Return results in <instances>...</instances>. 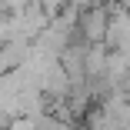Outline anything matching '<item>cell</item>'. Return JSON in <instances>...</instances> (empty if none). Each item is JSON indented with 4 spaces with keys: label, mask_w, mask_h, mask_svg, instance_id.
<instances>
[{
    "label": "cell",
    "mask_w": 130,
    "mask_h": 130,
    "mask_svg": "<svg viewBox=\"0 0 130 130\" xmlns=\"http://www.w3.org/2000/svg\"><path fill=\"white\" fill-rule=\"evenodd\" d=\"M107 23H110L107 7H87L80 13V37L87 43H103L107 40Z\"/></svg>",
    "instance_id": "obj_1"
}]
</instances>
